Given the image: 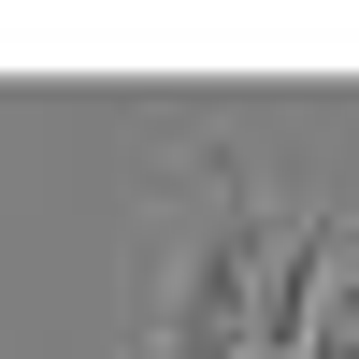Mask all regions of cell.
<instances>
[{"label": "cell", "instance_id": "1", "mask_svg": "<svg viewBox=\"0 0 359 359\" xmlns=\"http://www.w3.org/2000/svg\"><path fill=\"white\" fill-rule=\"evenodd\" d=\"M287 187L245 158V130H201V158L172 172L158 245H144L130 359H259V245H273Z\"/></svg>", "mask_w": 359, "mask_h": 359}]
</instances>
